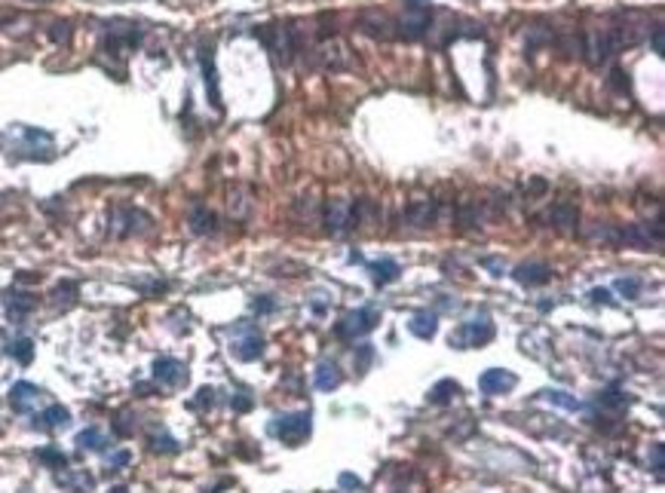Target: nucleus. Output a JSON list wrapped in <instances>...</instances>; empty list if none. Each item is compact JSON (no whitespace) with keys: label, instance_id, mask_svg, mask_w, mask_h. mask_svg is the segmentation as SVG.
I'll list each match as a JSON object with an SVG mask.
<instances>
[{"label":"nucleus","instance_id":"2","mask_svg":"<svg viewBox=\"0 0 665 493\" xmlns=\"http://www.w3.org/2000/svg\"><path fill=\"white\" fill-rule=\"evenodd\" d=\"M377 322H381V313L371 310V306H365V310H356V313H350V315H344V319L337 322L335 334L344 337V341H356V337L368 334V331L374 328Z\"/></svg>","mask_w":665,"mask_h":493},{"label":"nucleus","instance_id":"1","mask_svg":"<svg viewBox=\"0 0 665 493\" xmlns=\"http://www.w3.org/2000/svg\"><path fill=\"white\" fill-rule=\"evenodd\" d=\"M310 429H313V417H310V411L282 414V417H273V423H270V432L280 438V441L291 444V448H298V444L304 441L307 435H310Z\"/></svg>","mask_w":665,"mask_h":493},{"label":"nucleus","instance_id":"4","mask_svg":"<svg viewBox=\"0 0 665 493\" xmlns=\"http://www.w3.org/2000/svg\"><path fill=\"white\" fill-rule=\"evenodd\" d=\"M518 386V377L512 371H506V368H491V371H484L478 377V389L484 392V396H506V392H512Z\"/></svg>","mask_w":665,"mask_h":493},{"label":"nucleus","instance_id":"18","mask_svg":"<svg viewBox=\"0 0 665 493\" xmlns=\"http://www.w3.org/2000/svg\"><path fill=\"white\" fill-rule=\"evenodd\" d=\"M190 230L193 233H215V214L208 209H193L190 212Z\"/></svg>","mask_w":665,"mask_h":493},{"label":"nucleus","instance_id":"5","mask_svg":"<svg viewBox=\"0 0 665 493\" xmlns=\"http://www.w3.org/2000/svg\"><path fill=\"white\" fill-rule=\"evenodd\" d=\"M153 380H160L163 386H184L188 383V368L181 365L178 359H157L153 361Z\"/></svg>","mask_w":665,"mask_h":493},{"label":"nucleus","instance_id":"11","mask_svg":"<svg viewBox=\"0 0 665 493\" xmlns=\"http://www.w3.org/2000/svg\"><path fill=\"white\" fill-rule=\"evenodd\" d=\"M368 273H371V279H374V285H390V282L399 279L402 267L396 264V260L383 258V260H374V264H368Z\"/></svg>","mask_w":665,"mask_h":493},{"label":"nucleus","instance_id":"23","mask_svg":"<svg viewBox=\"0 0 665 493\" xmlns=\"http://www.w3.org/2000/svg\"><path fill=\"white\" fill-rule=\"evenodd\" d=\"M601 402H604V405H610V407H620V405H625V398H622L616 389H607L604 396H601Z\"/></svg>","mask_w":665,"mask_h":493},{"label":"nucleus","instance_id":"22","mask_svg":"<svg viewBox=\"0 0 665 493\" xmlns=\"http://www.w3.org/2000/svg\"><path fill=\"white\" fill-rule=\"evenodd\" d=\"M616 291L620 295H625L629 300H635L641 295V282L638 279H616Z\"/></svg>","mask_w":665,"mask_h":493},{"label":"nucleus","instance_id":"26","mask_svg":"<svg viewBox=\"0 0 665 493\" xmlns=\"http://www.w3.org/2000/svg\"><path fill=\"white\" fill-rule=\"evenodd\" d=\"M340 487H346V490H359V487H362V481H359V478H353V475H340Z\"/></svg>","mask_w":665,"mask_h":493},{"label":"nucleus","instance_id":"9","mask_svg":"<svg viewBox=\"0 0 665 493\" xmlns=\"http://www.w3.org/2000/svg\"><path fill=\"white\" fill-rule=\"evenodd\" d=\"M68 420H71V414H68V407H61V405H52V407H46L43 414H37L34 417V426L37 429H61V426H68Z\"/></svg>","mask_w":665,"mask_h":493},{"label":"nucleus","instance_id":"25","mask_svg":"<svg viewBox=\"0 0 665 493\" xmlns=\"http://www.w3.org/2000/svg\"><path fill=\"white\" fill-rule=\"evenodd\" d=\"M129 463V451H120V453H114L111 457V472H117L120 466H126Z\"/></svg>","mask_w":665,"mask_h":493},{"label":"nucleus","instance_id":"7","mask_svg":"<svg viewBox=\"0 0 665 493\" xmlns=\"http://www.w3.org/2000/svg\"><path fill=\"white\" fill-rule=\"evenodd\" d=\"M234 356L236 359H243V361H254L264 352V337L261 334H254V331H245V337H239V341H234Z\"/></svg>","mask_w":665,"mask_h":493},{"label":"nucleus","instance_id":"12","mask_svg":"<svg viewBox=\"0 0 665 493\" xmlns=\"http://www.w3.org/2000/svg\"><path fill=\"white\" fill-rule=\"evenodd\" d=\"M340 383H344V374H340V368L335 365V361H322V365L316 368V386H319L322 392L337 389Z\"/></svg>","mask_w":665,"mask_h":493},{"label":"nucleus","instance_id":"20","mask_svg":"<svg viewBox=\"0 0 665 493\" xmlns=\"http://www.w3.org/2000/svg\"><path fill=\"white\" fill-rule=\"evenodd\" d=\"M37 460H43V463H49V466H56V469H65V466H68V457H65L61 451H56V448L37 451Z\"/></svg>","mask_w":665,"mask_h":493},{"label":"nucleus","instance_id":"21","mask_svg":"<svg viewBox=\"0 0 665 493\" xmlns=\"http://www.w3.org/2000/svg\"><path fill=\"white\" fill-rule=\"evenodd\" d=\"M203 68H206V86L212 92V104L218 107V77H215V68H212V58H203Z\"/></svg>","mask_w":665,"mask_h":493},{"label":"nucleus","instance_id":"30","mask_svg":"<svg viewBox=\"0 0 665 493\" xmlns=\"http://www.w3.org/2000/svg\"><path fill=\"white\" fill-rule=\"evenodd\" d=\"M234 407H236V411H249V407H252V398H234Z\"/></svg>","mask_w":665,"mask_h":493},{"label":"nucleus","instance_id":"31","mask_svg":"<svg viewBox=\"0 0 665 493\" xmlns=\"http://www.w3.org/2000/svg\"><path fill=\"white\" fill-rule=\"evenodd\" d=\"M0 19H3V15H0Z\"/></svg>","mask_w":665,"mask_h":493},{"label":"nucleus","instance_id":"29","mask_svg":"<svg viewBox=\"0 0 665 493\" xmlns=\"http://www.w3.org/2000/svg\"><path fill=\"white\" fill-rule=\"evenodd\" d=\"M254 310H258V313H270V310H273V300H267V297L254 300Z\"/></svg>","mask_w":665,"mask_h":493},{"label":"nucleus","instance_id":"17","mask_svg":"<svg viewBox=\"0 0 665 493\" xmlns=\"http://www.w3.org/2000/svg\"><path fill=\"white\" fill-rule=\"evenodd\" d=\"M6 352H10L19 365H31V359H34V343H31L28 337H19V341H13L6 346Z\"/></svg>","mask_w":665,"mask_h":493},{"label":"nucleus","instance_id":"10","mask_svg":"<svg viewBox=\"0 0 665 493\" xmlns=\"http://www.w3.org/2000/svg\"><path fill=\"white\" fill-rule=\"evenodd\" d=\"M408 331H411L414 337H420V341H432L438 331V319L436 313H417L411 322H408Z\"/></svg>","mask_w":665,"mask_h":493},{"label":"nucleus","instance_id":"8","mask_svg":"<svg viewBox=\"0 0 665 493\" xmlns=\"http://www.w3.org/2000/svg\"><path fill=\"white\" fill-rule=\"evenodd\" d=\"M3 304H6V313H10V319L19 322L22 315H28L31 310L37 306V300L28 295V291H6V297H3Z\"/></svg>","mask_w":665,"mask_h":493},{"label":"nucleus","instance_id":"28","mask_svg":"<svg viewBox=\"0 0 665 493\" xmlns=\"http://www.w3.org/2000/svg\"><path fill=\"white\" fill-rule=\"evenodd\" d=\"M589 297L595 300V304H610V291H607V288H595Z\"/></svg>","mask_w":665,"mask_h":493},{"label":"nucleus","instance_id":"3","mask_svg":"<svg viewBox=\"0 0 665 493\" xmlns=\"http://www.w3.org/2000/svg\"><path fill=\"white\" fill-rule=\"evenodd\" d=\"M491 337H494V322L482 313V315H475V319L463 322V328L451 337V343H457L460 350H466V346H484Z\"/></svg>","mask_w":665,"mask_h":493},{"label":"nucleus","instance_id":"27","mask_svg":"<svg viewBox=\"0 0 665 493\" xmlns=\"http://www.w3.org/2000/svg\"><path fill=\"white\" fill-rule=\"evenodd\" d=\"M653 472H662V444H653Z\"/></svg>","mask_w":665,"mask_h":493},{"label":"nucleus","instance_id":"6","mask_svg":"<svg viewBox=\"0 0 665 493\" xmlns=\"http://www.w3.org/2000/svg\"><path fill=\"white\" fill-rule=\"evenodd\" d=\"M37 402H40V389H37L34 383L19 380V383H15V386L10 389V405H13V411L28 414V411H31V407H34Z\"/></svg>","mask_w":665,"mask_h":493},{"label":"nucleus","instance_id":"15","mask_svg":"<svg viewBox=\"0 0 665 493\" xmlns=\"http://www.w3.org/2000/svg\"><path fill=\"white\" fill-rule=\"evenodd\" d=\"M77 444H80L83 451H107V435L102 432V429L89 426V429H83V432L77 435Z\"/></svg>","mask_w":665,"mask_h":493},{"label":"nucleus","instance_id":"14","mask_svg":"<svg viewBox=\"0 0 665 493\" xmlns=\"http://www.w3.org/2000/svg\"><path fill=\"white\" fill-rule=\"evenodd\" d=\"M543 398H546L549 405L564 407V411H583V407H586L576 396H570V392H564V389H546V392H543Z\"/></svg>","mask_w":665,"mask_h":493},{"label":"nucleus","instance_id":"13","mask_svg":"<svg viewBox=\"0 0 665 493\" xmlns=\"http://www.w3.org/2000/svg\"><path fill=\"white\" fill-rule=\"evenodd\" d=\"M515 279L521 285H543V282L552 279V269H549L546 264H521L515 269Z\"/></svg>","mask_w":665,"mask_h":493},{"label":"nucleus","instance_id":"19","mask_svg":"<svg viewBox=\"0 0 665 493\" xmlns=\"http://www.w3.org/2000/svg\"><path fill=\"white\" fill-rule=\"evenodd\" d=\"M151 451H157V453H175L178 451V441H175V438L172 435H153L151 438Z\"/></svg>","mask_w":665,"mask_h":493},{"label":"nucleus","instance_id":"24","mask_svg":"<svg viewBox=\"0 0 665 493\" xmlns=\"http://www.w3.org/2000/svg\"><path fill=\"white\" fill-rule=\"evenodd\" d=\"M197 396H199V398L193 402V407H208V405L215 402V398H212V396H215V389H199Z\"/></svg>","mask_w":665,"mask_h":493},{"label":"nucleus","instance_id":"16","mask_svg":"<svg viewBox=\"0 0 665 493\" xmlns=\"http://www.w3.org/2000/svg\"><path fill=\"white\" fill-rule=\"evenodd\" d=\"M460 396V383L457 380H442V383H436V386L429 389V402H436V405H445V402H451V398H457Z\"/></svg>","mask_w":665,"mask_h":493}]
</instances>
